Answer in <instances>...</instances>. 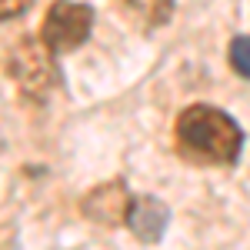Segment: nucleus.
<instances>
[{"label": "nucleus", "mask_w": 250, "mask_h": 250, "mask_svg": "<svg viewBox=\"0 0 250 250\" xmlns=\"http://www.w3.org/2000/svg\"><path fill=\"white\" fill-rule=\"evenodd\" d=\"M244 134L233 124V117H227L217 107L197 104L187 107L177 117V147L190 160L200 164H233L240 154Z\"/></svg>", "instance_id": "f257e3e1"}, {"label": "nucleus", "mask_w": 250, "mask_h": 250, "mask_svg": "<svg viewBox=\"0 0 250 250\" xmlns=\"http://www.w3.org/2000/svg\"><path fill=\"white\" fill-rule=\"evenodd\" d=\"M90 27H94V10L87 3L57 0V3H50V10L43 17L40 40L50 54H67L90 37Z\"/></svg>", "instance_id": "f03ea898"}, {"label": "nucleus", "mask_w": 250, "mask_h": 250, "mask_svg": "<svg viewBox=\"0 0 250 250\" xmlns=\"http://www.w3.org/2000/svg\"><path fill=\"white\" fill-rule=\"evenodd\" d=\"M10 74L27 87V90H47L54 83V54L43 47V40H23L14 57H10Z\"/></svg>", "instance_id": "7ed1b4c3"}, {"label": "nucleus", "mask_w": 250, "mask_h": 250, "mask_svg": "<svg viewBox=\"0 0 250 250\" xmlns=\"http://www.w3.org/2000/svg\"><path fill=\"white\" fill-rule=\"evenodd\" d=\"M130 207H134V200L120 180H110V184L97 187L90 197H83V213L100 224H124Z\"/></svg>", "instance_id": "20e7f679"}, {"label": "nucleus", "mask_w": 250, "mask_h": 250, "mask_svg": "<svg viewBox=\"0 0 250 250\" xmlns=\"http://www.w3.org/2000/svg\"><path fill=\"white\" fill-rule=\"evenodd\" d=\"M167 207L157 200V197H144V200H134V207L127 213V224L134 227V233L140 240H147V244H154L160 240V233L167 227Z\"/></svg>", "instance_id": "39448f33"}, {"label": "nucleus", "mask_w": 250, "mask_h": 250, "mask_svg": "<svg viewBox=\"0 0 250 250\" xmlns=\"http://www.w3.org/2000/svg\"><path fill=\"white\" fill-rule=\"evenodd\" d=\"M127 7L147 23H167L173 14V0H127Z\"/></svg>", "instance_id": "423d86ee"}, {"label": "nucleus", "mask_w": 250, "mask_h": 250, "mask_svg": "<svg viewBox=\"0 0 250 250\" xmlns=\"http://www.w3.org/2000/svg\"><path fill=\"white\" fill-rule=\"evenodd\" d=\"M230 63L240 77L250 80V37H237L230 43Z\"/></svg>", "instance_id": "0eeeda50"}, {"label": "nucleus", "mask_w": 250, "mask_h": 250, "mask_svg": "<svg viewBox=\"0 0 250 250\" xmlns=\"http://www.w3.org/2000/svg\"><path fill=\"white\" fill-rule=\"evenodd\" d=\"M27 7H30V0H0V20L17 17V14H23Z\"/></svg>", "instance_id": "6e6552de"}]
</instances>
